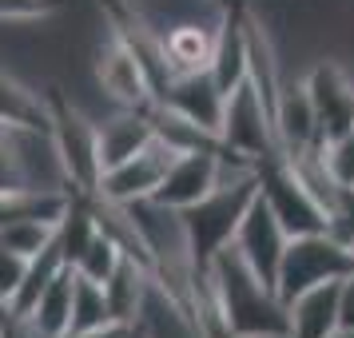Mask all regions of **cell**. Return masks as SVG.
I'll use <instances>...</instances> for the list:
<instances>
[{"label": "cell", "mask_w": 354, "mask_h": 338, "mask_svg": "<svg viewBox=\"0 0 354 338\" xmlns=\"http://www.w3.org/2000/svg\"><path fill=\"white\" fill-rule=\"evenodd\" d=\"M203 290L235 338L287 335V303L243 263L231 243L203 267Z\"/></svg>", "instance_id": "6da1fadb"}, {"label": "cell", "mask_w": 354, "mask_h": 338, "mask_svg": "<svg viewBox=\"0 0 354 338\" xmlns=\"http://www.w3.org/2000/svg\"><path fill=\"white\" fill-rule=\"evenodd\" d=\"M255 195H259V167H251L243 176L219 179L199 203L179 211V223H183V235H187V251H192V263L199 271L231 243L243 211L251 207Z\"/></svg>", "instance_id": "7a4b0ae2"}, {"label": "cell", "mask_w": 354, "mask_h": 338, "mask_svg": "<svg viewBox=\"0 0 354 338\" xmlns=\"http://www.w3.org/2000/svg\"><path fill=\"white\" fill-rule=\"evenodd\" d=\"M44 96H48V144L56 163H60L64 187L72 195H96V183H100L96 115H88L56 84L44 88Z\"/></svg>", "instance_id": "3957f363"}, {"label": "cell", "mask_w": 354, "mask_h": 338, "mask_svg": "<svg viewBox=\"0 0 354 338\" xmlns=\"http://www.w3.org/2000/svg\"><path fill=\"white\" fill-rule=\"evenodd\" d=\"M354 271V251L330 231H310V235H290L274 271V294L290 303L295 294L335 283Z\"/></svg>", "instance_id": "277c9868"}, {"label": "cell", "mask_w": 354, "mask_h": 338, "mask_svg": "<svg viewBox=\"0 0 354 338\" xmlns=\"http://www.w3.org/2000/svg\"><path fill=\"white\" fill-rule=\"evenodd\" d=\"M219 147L227 156H239L247 163H263L279 156L271 128V108L251 84L243 80L223 96V115H219Z\"/></svg>", "instance_id": "5b68a950"}, {"label": "cell", "mask_w": 354, "mask_h": 338, "mask_svg": "<svg viewBox=\"0 0 354 338\" xmlns=\"http://www.w3.org/2000/svg\"><path fill=\"white\" fill-rule=\"evenodd\" d=\"M92 76H96L100 96L108 100L112 108H147V104L156 100L140 56L131 52V44L115 32L108 20H104V40L96 44Z\"/></svg>", "instance_id": "8992f818"}, {"label": "cell", "mask_w": 354, "mask_h": 338, "mask_svg": "<svg viewBox=\"0 0 354 338\" xmlns=\"http://www.w3.org/2000/svg\"><path fill=\"white\" fill-rule=\"evenodd\" d=\"M259 195L267 199V207L274 211V219L283 223L287 235L326 231V211L319 207V199L306 191V183L295 176V167L283 156L259 163Z\"/></svg>", "instance_id": "52a82bcc"}, {"label": "cell", "mask_w": 354, "mask_h": 338, "mask_svg": "<svg viewBox=\"0 0 354 338\" xmlns=\"http://www.w3.org/2000/svg\"><path fill=\"white\" fill-rule=\"evenodd\" d=\"M176 156L179 151L171 144H163L160 135H151L140 151H131L128 160H120L115 167H108L100 176L96 199H108V203H140V199H151Z\"/></svg>", "instance_id": "ba28073f"}, {"label": "cell", "mask_w": 354, "mask_h": 338, "mask_svg": "<svg viewBox=\"0 0 354 338\" xmlns=\"http://www.w3.org/2000/svg\"><path fill=\"white\" fill-rule=\"evenodd\" d=\"M287 239L290 235L283 231V223L274 219V211L267 207V199L255 195L251 207L243 211L235 235H231V247L239 251V259L259 274V279H263V283H271L274 287V271H279V259H283Z\"/></svg>", "instance_id": "9c48e42d"}, {"label": "cell", "mask_w": 354, "mask_h": 338, "mask_svg": "<svg viewBox=\"0 0 354 338\" xmlns=\"http://www.w3.org/2000/svg\"><path fill=\"white\" fill-rule=\"evenodd\" d=\"M306 96L319 115V140H338L354 128V80L330 60H319L306 76Z\"/></svg>", "instance_id": "30bf717a"}, {"label": "cell", "mask_w": 354, "mask_h": 338, "mask_svg": "<svg viewBox=\"0 0 354 338\" xmlns=\"http://www.w3.org/2000/svg\"><path fill=\"white\" fill-rule=\"evenodd\" d=\"M156 104H163L167 112L183 115L187 124L211 131L219 140V115H223V92L219 84L211 80V72H183V76H171L163 84V92L156 96Z\"/></svg>", "instance_id": "8fae6325"}, {"label": "cell", "mask_w": 354, "mask_h": 338, "mask_svg": "<svg viewBox=\"0 0 354 338\" xmlns=\"http://www.w3.org/2000/svg\"><path fill=\"white\" fill-rule=\"evenodd\" d=\"M271 128H274V144H279V156H295V151H306V147L322 144L319 140V115H315V104L306 96V84H290L283 80L279 92H274L271 104Z\"/></svg>", "instance_id": "7c38bea8"}, {"label": "cell", "mask_w": 354, "mask_h": 338, "mask_svg": "<svg viewBox=\"0 0 354 338\" xmlns=\"http://www.w3.org/2000/svg\"><path fill=\"white\" fill-rule=\"evenodd\" d=\"M215 32L219 20L203 24V20H176L171 28H160V48H163V64L171 76L183 72H203L215 56Z\"/></svg>", "instance_id": "4fadbf2b"}, {"label": "cell", "mask_w": 354, "mask_h": 338, "mask_svg": "<svg viewBox=\"0 0 354 338\" xmlns=\"http://www.w3.org/2000/svg\"><path fill=\"white\" fill-rule=\"evenodd\" d=\"M151 120H147V108H112V112L96 120V147H100V176L115 167L120 160H128L131 151L151 140Z\"/></svg>", "instance_id": "5bb4252c"}, {"label": "cell", "mask_w": 354, "mask_h": 338, "mask_svg": "<svg viewBox=\"0 0 354 338\" xmlns=\"http://www.w3.org/2000/svg\"><path fill=\"white\" fill-rule=\"evenodd\" d=\"M0 131H48V96L0 68Z\"/></svg>", "instance_id": "9a60e30c"}, {"label": "cell", "mask_w": 354, "mask_h": 338, "mask_svg": "<svg viewBox=\"0 0 354 338\" xmlns=\"http://www.w3.org/2000/svg\"><path fill=\"white\" fill-rule=\"evenodd\" d=\"M104 287V299H108V314H112L115 326L131 330L140 314H144V303H147V290H151V271L140 267L136 259H120L115 271L100 283Z\"/></svg>", "instance_id": "2e32d148"}, {"label": "cell", "mask_w": 354, "mask_h": 338, "mask_svg": "<svg viewBox=\"0 0 354 338\" xmlns=\"http://www.w3.org/2000/svg\"><path fill=\"white\" fill-rule=\"evenodd\" d=\"M338 283H319V287L295 294L287 303V338H330L338 326Z\"/></svg>", "instance_id": "e0dca14e"}, {"label": "cell", "mask_w": 354, "mask_h": 338, "mask_svg": "<svg viewBox=\"0 0 354 338\" xmlns=\"http://www.w3.org/2000/svg\"><path fill=\"white\" fill-rule=\"evenodd\" d=\"M24 319L36 326V335H40V338L64 335L68 319H72V267H64L48 287L40 290V299L32 303V310H28Z\"/></svg>", "instance_id": "ac0fdd59"}, {"label": "cell", "mask_w": 354, "mask_h": 338, "mask_svg": "<svg viewBox=\"0 0 354 338\" xmlns=\"http://www.w3.org/2000/svg\"><path fill=\"white\" fill-rule=\"evenodd\" d=\"M64 267H68V263H64V255H60V243L52 239L40 255L28 259V267H24V279H20L17 294H12L8 303H0V306H4V310H12V314H28V310H32V303L40 299V290L48 287V283L64 271Z\"/></svg>", "instance_id": "d6986e66"}, {"label": "cell", "mask_w": 354, "mask_h": 338, "mask_svg": "<svg viewBox=\"0 0 354 338\" xmlns=\"http://www.w3.org/2000/svg\"><path fill=\"white\" fill-rule=\"evenodd\" d=\"M68 330H124L108 314L104 287L76 271H72V319H68Z\"/></svg>", "instance_id": "ffe728a7"}, {"label": "cell", "mask_w": 354, "mask_h": 338, "mask_svg": "<svg viewBox=\"0 0 354 338\" xmlns=\"http://www.w3.org/2000/svg\"><path fill=\"white\" fill-rule=\"evenodd\" d=\"M120 259H124V251L115 247V239L104 231V227H96V235L88 239V247L76 255L72 271L84 274V279H92V283H104V279L115 271V263H120Z\"/></svg>", "instance_id": "44dd1931"}, {"label": "cell", "mask_w": 354, "mask_h": 338, "mask_svg": "<svg viewBox=\"0 0 354 338\" xmlns=\"http://www.w3.org/2000/svg\"><path fill=\"white\" fill-rule=\"evenodd\" d=\"M52 239H56V223H44V219H20V223L0 227V247H8L24 259L40 255Z\"/></svg>", "instance_id": "7402d4cb"}, {"label": "cell", "mask_w": 354, "mask_h": 338, "mask_svg": "<svg viewBox=\"0 0 354 338\" xmlns=\"http://www.w3.org/2000/svg\"><path fill=\"white\" fill-rule=\"evenodd\" d=\"M68 0H0V24L4 28H36L60 17Z\"/></svg>", "instance_id": "603a6c76"}, {"label": "cell", "mask_w": 354, "mask_h": 338, "mask_svg": "<svg viewBox=\"0 0 354 338\" xmlns=\"http://www.w3.org/2000/svg\"><path fill=\"white\" fill-rule=\"evenodd\" d=\"M319 160L338 187H354V128L346 135H338V140H322Z\"/></svg>", "instance_id": "cb8c5ba5"}, {"label": "cell", "mask_w": 354, "mask_h": 338, "mask_svg": "<svg viewBox=\"0 0 354 338\" xmlns=\"http://www.w3.org/2000/svg\"><path fill=\"white\" fill-rule=\"evenodd\" d=\"M17 187H28V176H24V163H20L17 151V135L0 131V191H17Z\"/></svg>", "instance_id": "d4e9b609"}, {"label": "cell", "mask_w": 354, "mask_h": 338, "mask_svg": "<svg viewBox=\"0 0 354 338\" xmlns=\"http://www.w3.org/2000/svg\"><path fill=\"white\" fill-rule=\"evenodd\" d=\"M24 267H28V259L24 255L8 251V247H0V303H8V299L17 294L20 279H24Z\"/></svg>", "instance_id": "484cf974"}, {"label": "cell", "mask_w": 354, "mask_h": 338, "mask_svg": "<svg viewBox=\"0 0 354 338\" xmlns=\"http://www.w3.org/2000/svg\"><path fill=\"white\" fill-rule=\"evenodd\" d=\"M0 338H40V335L24 314H12V310L0 306Z\"/></svg>", "instance_id": "4316f807"}, {"label": "cell", "mask_w": 354, "mask_h": 338, "mask_svg": "<svg viewBox=\"0 0 354 338\" xmlns=\"http://www.w3.org/2000/svg\"><path fill=\"white\" fill-rule=\"evenodd\" d=\"M338 326H354V271L338 283Z\"/></svg>", "instance_id": "83f0119b"}, {"label": "cell", "mask_w": 354, "mask_h": 338, "mask_svg": "<svg viewBox=\"0 0 354 338\" xmlns=\"http://www.w3.org/2000/svg\"><path fill=\"white\" fill-rule=\"evenodd\" d=\"M128 330H64L56 338H124Z\"/></svg>", "instance_id": "f1b7e54d"}, {"label": "cell", "mask_w": 354, "mask_h": 338, "mask_svg": "<svg viewBox=\"0 0 354 338\" xmlns=\"http://www.w3.org/2000/svg\"><path fill=\"white\" fill-rule=\"evenodd\" d=\"M330 338H354V326H335V330H330Z\"/></svg>", "instance_id": "f546056e"}, {"label": "cell", "mask_w": 354, "mask_h": 338, "mask_svg": "<svg viewBox=\"0 0 354 338\" xmlns=\"http://www.w3.org/2000/svg\"><path fill=\"white\" fill-rule=\"evenodd\" d=\"M124 338H151V335H147L144 326H131V330H128V335H124Z\"/></svg>", "instance_id": "4dcf8cb0"}, {"label": "cell", "mask_w": 354, "mask_h": 338, "mask_svg": "<svg viewBox=\"0 0 354 338\" xmlns=\"http://www.w3.org/2000/svg\"><path fill=\"white\" fill-rule=\"evenodd\" d=\"M247 338H287V335H247Z\"/></svg>", "instance_id": "1f68e13d"}]
</instances>
